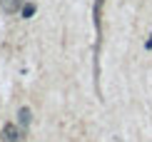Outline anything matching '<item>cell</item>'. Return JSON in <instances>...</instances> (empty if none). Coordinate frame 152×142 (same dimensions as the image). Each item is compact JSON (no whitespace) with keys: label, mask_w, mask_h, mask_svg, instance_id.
I'll return each instance as SVG.
<instances>
[{"label":"cell","mask_w":152,"mask_h":142,"mask_svg":"<svg viewBox=\"0 0 152 142\" xmlns=\"http://www.w3.org/2000/svg\"><path fill=\"white\" fill-rule=\"evenodd\" d=\"M30 122H33V112H30V107H20V110H18V125H20V130H28Z\"/></svg>","instance_id":"cell-2"},{"label":"cell","mask_w":152,"mask_h":142,"mask_svg":"<svg viewBox=\"0 0 152 142\" xmlns=\"http://www.w3.org/2000/svg\"><path fill=\"white\" fill-rule=\"evenodd\" d=\"M3 142H20L23 137V130H20V125H12V122H8V125L3 127Z\"/></svg>","instance_id":"cell-1"},{"label":"cell","mask_w":152,"mask_h":142,"mask_svg":"<svg viewBox=\"0 0 152 142\" xmlns=\"http://www.w3.org/2000/svg\"><path fill=\"white\" fill-rule=\"evenodd\" d=\"M0 8L8 12V15H12V12L23 10V0H0Z\"/></svg>","instance_id":"cell-3"},{"label":"cell","mask_w":152,"mask_h":142,"mask_svg":"<svg viewBox=\"0 0 152 142\" xmlns=\"http://www.w3.org/2000/svg\"><path fill=\"white\" fill-rule=\"evenodd\" d=\"M100 5H102V0H95V15H100Z\"/></svg>","instance_id":"cell-5"},{"label":"cell","mask_w":152,"mask_h":142,"mask_svg":"<svg viewBox=\"0 0 152 142\" xmlns=\"http://www.w3.org/2000/svg\"><path fill=\"white\" fill-rule=\"evenodd\" d=\"M35 10H37V8H35L33 3H25V5H23V10H20V15H23V18H33V15H35Z\"/></svg>","instance_id":"cell-4"}]
</instances>
